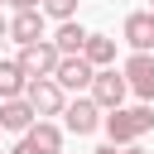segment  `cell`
Segmentation results:
<instances>
[{"mask_svg": "<svg viewBox=\"0 0 154 154\" xmlns=\"http://www.w3.org/2000/svg\"><path fill=\"white\" fill-rule=\"evenodd\" d=\"M154 130V111L149 106H120V111H111L106 116V135H111V144H135L140 135H149Z\"/></svg>", "mask_w": 154, "mask_h": 154, "instance_id": "1", "label": "cell"}, {"mask_svg": "<svg viewBox=\"0 0 154 154\" xmlns=\"http://www.w3.org/2000/svg\"><path fill=\"white\" fill-rule=\"evenodd\" d=\"M24 101L34 106L38 120H43V116H63V106H67V96H63V87H58L53 77H34V82L24 87Z\"/></svg>", "mask_w": 154, "mask_h": 154, "instance_id": "2", "label": "cell"}, {"mask_svg": "<svg viewBox=\"0 0 154 154\" xmlns=\"http://www.w3.org/2000/svg\"><path fill=\"white\" fill-rule=\"evenodd\" d=\"M14 63H19V72H24L29 82H34V77H53V67H58V48H53L48 38H38V43H24Z\"/></svg>", "mask_w": 154, "mask_h": 154, "instance_id": "3", "label": "cell"}, {"mask_svg": "<svg viewBox=\"0 0 154 154\" xmlns=\"http://www.w3.org/2000/svg\"><path fill=\"white\" fill-rule=\"evenodd\" d=\"M125 77L116 72V67H96V77H91V101H96V111H120V101H125Z\"/></svg>", "mask_w": 154, "mask_h": 154, "instance_id": "4", "label": "cell"}, {"mask_svg": "<svg viewBox=\"0 0 154 154\" xmlns=\"http://www.w3.org/2000/svg\"><path fill=\"white\" fill-rule=\"evenodd\" d=\"M120 77H125V87H130L144 106L154 101V58H149V53H135V58L120 67Z\"/></svg>", "mask_w": 154, "mask_h": 154, "instance_id": "5", "label": "cell"}, {"mask_svg": "<svg viewBox=\"0 0 154 154\" xmlns=\"http://www.w3.org/2000/svg\"><path fill=\"white\" fill-rule=\"evenodd\" d=\"M91 77H96V67L87 58H58V67H53V82L63 91H82V87H91Z\"/></svg>", "mask_w": 154, "mask_h": 154, "instance_id": "6", "label": "cell"}, {"mask_svg": "<svg viewBox=\"0 0 154 154\" xmlns=\"http://www.w3.org/2000/svg\"><path fill=\"white\" fill-rule=\"evenodd\" d=\"M63 120H67V130H72V135H91V130L101 125V111H96V101H91V96H77V101H67V106H63Z\"/></svg>", "mask_w": 154, "mask_h": 154, "instance_id": "7", "label": "cell"}, {"mask_svg": "<svg viewBox=\"0 0 154 154\" xmlns=\"http://www.w3.org/2000/svg\"><path fill=\"white\" fill-rule=\"evenodd\" d=\"M5 34H10L19 48H24V43H38V38H43V10H19V14L5 24Z\"/></svg>", "mask_w": 154, "mask_h": 154, "instance_id": "8", "label": "cell"}, {"mask_svg": "<svg viewBox=\"0 0 154 154\" xmlns=\"http://www.w3.org/2000/svg\"><path fill=\"white\" fill-rule=\"evenodd\" d=\"M125 43H130L135 53H149V48H154V14H149V10L125 14Z\"/></svg>", "mask_w": 154, "mask_h": 154, "instance_id": "9", "label": "cell"}, {"mask_svg": "<svg viewBox=\"0 0 154 154\" xmlns=\"http://www.w3.org/2000/svg\"><path fill=\"white\" fill-rule=\"evenodd\" d=\"M48 43L58 48V58H82V43H87V29H82L77 19H63V24H58V34H53Z\"/></svg>", "mask_w": 154, "mask_h": 154, "instance_id": "10", "label": "cell"}, {"mask_svg": "<svg viewBox=\"0 0 154 154\" xmlns=\"http://www.w3.org/2000/svg\"><path fill=\"white\" fill-rule=\"evenodd\" d=\"M34 120H38V116H34V106H29L24 96H19V101H5V106H0V130L29 135V130H34Z\"/></svg>", "mask_w": 154, "mask_h": 154, "instance_id": "11", "label": "cell"}, {"mask_svg": "<svg viewBox=\"0 0 154 154\" xmlns=\"http://www.w3.org/2000/svg\"><path fill=\"white\" fill-rule=\"evenodd\" d=\"M82 58H87L91 67H111V63H116V38H111V34H87Z\"/></svg>", "mask_w": 154, "mask_h": 154, "instance_id": "12", "label": "cell"}, {"mask_svg": "<svg viewBox=\"0 0 154 154\" xmlns=\"http://www.w3.org/2000/svg\"><path fill=\"white\" fill-rule=\"evenodd\" d=\"M24 87H29V77L19 72V63H14V58H0V96H5V101H19Z\"/></svg>", "mask_w": 154, "mask_h": 154, "instance_id": "13", "label": "cell"}, {"mask_svg": "<svg viewBox=\"0 0 154 154\" xmlns=\"http://www.w3.org/2000/svg\"><path fill=\"white\" fill-rule=\"evenodd\" d=\"M29 140L38 144V154H63V130H58L53 120H34Z\"/></svg>", "mask_w": 154, "mask_h": 154, "instance_id": "14", "label": "cell"}, {"mask_svg": "<svg viewBox=\"0 0 154 154\" xmlns=\"http://www.w3.org/2000/svg\"><path fill=\"white\" fill-rule=\"evenodd\" d=\"M43 14H53V19H72V14H77V0H43Z\"/></svg>", "mask_w": 154, "mask_h": 154, "instance_id": "15", "label": "cell"}, {"mask_svg": "<svg viewBox=\"0 0 154 154\" xmlns=\"http://www.w3.org/2000/svg\"><path fill=\"white\" fill-rule=\"evenodd\" d=\"M10 154H38V144H34V140H29V135H19V144H14V149H10Z\"/></svg>", "mask_w": 154, "mask_h": 154, "instance_id": "16", "label": "cell"}, {"mask_svg": "<svg viewBox=\"0 0 154 154\" xmlns=\"http://www.w3.org/2000/svg\"><path fill=\"white\" fill-rule=\"evenodd\" d=\"M43 0H14V10H38Z\"/></svg>", "mask_w": 154, "mask_h": 154, "instance_id": "17", "label": "cell"}, {"mask_svg": "<svg viewBox=\"0 0 154 154\" xmlns=\"http://www.w3.org/2000/svg\"><path fill=\"white\" fill-rule=\"evenodd\" d=\"M91 154H120V149H116V144H101V149H91Z\"/></svg>", "mask_w": 154, "mask_h": 154, "instance_id": "18", "label": "cell"}, {"mask_svg": "<svg viewBox=\"0 0 154 154\" xmlns=\"http://www.w3.org/2000/svg\"><path fill=\"white\" fill-rule=\"evenodd\" d=\"M120 154H144V149H140V144H125V149H120Z\"/></svg>", "mask_w": 154, "mask_h": 154, "instance_id": "19", "label": "cell"}, {"mask_svg": "<svg viewBox=\"0 0 154 154\" xmlns=\"http://www.w3.org/2000/svg\"><path fill=\"white\" fill-rule=\"evenodd\" d=\"M0 34H5V19H0Z\"/></svg>", "mask_w": 154, "mask_h": 154, "instance_id": "20", "label": "cell"}, {"mask_svg": "<svg viewBox=\"0 0 154 154\" xmlns=\"http://www.w3.org/2000/svg\"><path fill=\"white\" fill-rule=\"evenodd\" d=\"M149 14H154V5H149Z\"/></svg>", "mask_w": 154, "mask_h": 154, "instance_id": "21", "label": "cell"}]
</instances>
